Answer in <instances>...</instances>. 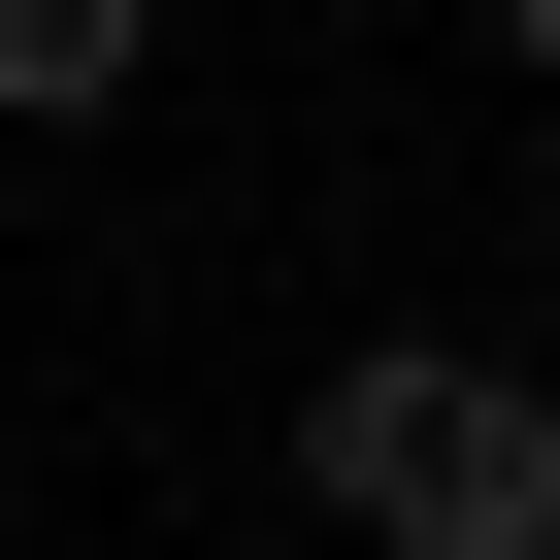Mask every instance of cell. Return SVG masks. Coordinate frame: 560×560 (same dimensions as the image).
Masks as SVG:
<instances>
[{
  "label": "cell",
  "mask_w": 560,
  "mask_h": 560,
  "mask_svg": "<svg viewBox=\"0 0 560 560\" xmlns=\"http://www.w3.org/2000/svg\"><path fill=\"white\" fill-rule=\"evenodd\" d=\"M298 494H330L363 560H560V363L363 330V363H298Z\"/></svg>",
  "instance_id": "obj_1"
},
{
  "label": "cell",
  "mask_w": 560,
  "mask_h": 560,
  "mask_svg": "<svg viewBox=\"0 0 560 560\" xmlns=\"http://www.w3.org/2000/svg\"><path fill=\"white\" fill-rule=\"evenodd\" d=\"M132 67H165V0H0V132H100Z\"/></svg>",
  "instance_id": "obj_2"
},
{
  "label": "cell",
  "mask_w": 560,
  "mask_h": 560,
  "mask_svg": "<svg viewBox=\"0 0 560 560\" xmlns=\"http://www.w3.org/2000/svg\"><path fill=\"white\" fill-rule=\"evenodd\" d=\"M494 67H527V100H560V0H494Z\"/></svg>",
  "instance_id": "obj_3"
}]
</instances>
